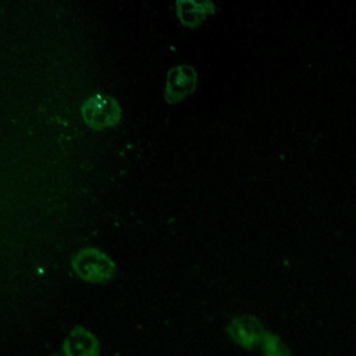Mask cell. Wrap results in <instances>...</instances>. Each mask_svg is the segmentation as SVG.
<instances>
[{"instance_id": "obj_6", "label": "cell", "mask_w": 356, "mask_h": 356, "mask_svg": "<svg viewBox=\"0 0 356 356\" xmlns=\"http://www.w3.org/2000/svg\"><path fill=\"white\" fill-rule=\"evenodd\" d=\"M51 356H64V355H51Z\"/></svg>"}, {"instance_id": "obj_1", "label": "cell", "mask_w": 356, "mask_h": 356, "mask_svg": "<svg viewBox=\"0 0 356 356\" xmlns=\"http://www.w3.org/2000/svg\"><path fill=\"white\" fill-rule=\"evenodd\" d=\"M72 268L79 278L88 282H106L114 275V263L103 252L88 248L72 259Z\"/></svg>"}, {"instance_id": "obj_3", "label": "cell", "mask_w": 356, "mask_h": 356, "mask_svg": "<svg viewBox=\"0 0 356 356\" xmlns=\"http://www.w3.org/2000/svg\"><path fill=\"white\" fill-rule=\"evenodd\" d=\"M196 72L191 65H177L170 70L165 85V99L170 103L178 102L193 92Z\"/></svg>"}, {"instance_id": "obj_2", "label": "cell", "mask_w": 356, "mask_h": 356, "mask_svg": "<svg viewBox=\"0 0 356 356\" xmlns=\"http://www.w3.org/2000/svg\"><path fill=\"white\" fill-rule=\"evenodd\" d=\"M82 115L88 125L102 129L114 125L120 120L121 110L113 97L96 95L83 103Z\"/></svg>"}, {"instance_id": "obj_5", "label": "cell", "mask_w": 356, "mask_h": 356, "mask_svg": "<svg viewBox=\"0 0 356 356\" xmlns=\"http://www.w3.org/2000/svg\"><path fill=\"white\" fill-rule=\"evenodd\" d=\"M178 14L184 24L195 25L209 13L207 7H213L211 3H193V1H179L177 3Z\"/></svg>"}, {"instance_id": "obj_4", "label": "cell", "mask_w": 356, "mask_h": 356, "mask_svg": "<svg viewBox=\"0 0 356 356\" xmlns=\"http://www.w3.org/2000/svg\"><path fill=\"white\" fill-rule=\"evenodd\" d=\"M64 356H99L100 345L96 337L83 327H75L63 342Z\"/></svg>"}]
</instances>
